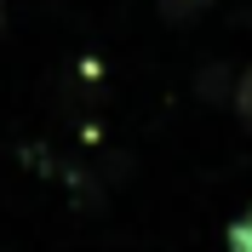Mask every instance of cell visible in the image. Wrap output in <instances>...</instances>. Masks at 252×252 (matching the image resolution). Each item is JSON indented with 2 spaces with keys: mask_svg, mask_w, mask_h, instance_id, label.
<instances>
[{
  "mask_svg": "<svg viewBox=\"0 0 252 252\" xmlns=\"http://www.w3.org/2000/svg\"><path fill=\"white\" fill-rule=\"evenodd\" d=\"M223 247H229V252H252V206L229 223V229H223Z\"/></svg>",
  "mask_w": 252,
  "mask_h": 252,
  "instance_id": "obj_1",
  "label": "cell"
},
{
  "mask_svg": "<svg viewBox=\"0 0 252 252\" xmlns=\"http://www.w3.org/2000/svg\"><path fill=\"white\" fill-rule=\"evenodd\" d=\"M235 115H241V126L252 132V63L241 69V80H235Z\"/></svg>",
  "mask_w": 252,
  "mask_h": 252,
  "instance_id": "obj_2",
  "label": "cell"
},
{
  "mask_svg": "<svg viewBox=\"0 0 252 252\" xmlns=\"http://www.w3.org/2000/svg\"><path fill=\"white\" fill-rule=\"evenodd\" d=\"M166 6V17H195V12H206L212 0H160Z\"/></svg>",
  "mask_w": 252,
  "mask_h": 252,
  "instance_id": "obj_3",
  "label": "cell"
}]
</instances>
